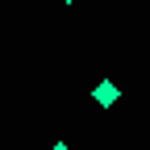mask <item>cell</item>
<instances>
[{
    "mask_svg": "<svg viewBox=\"0 0 150 150\" xmlns=\"http://www.w3.org/2000/svg\"><path fill=\"white\" fill-rule=\"evenodd\" d=\"M63 4H75V0H63Z\"/></svg>",
    "mask_w": 150,
    "mask_h": 150,
    "instance_id": "obj_3",
    "label": "cell"
},
{
    "mask_svg": "<svg viewBox=\"0 0 150 150\" xmlns=\"http://www.w3.org/2000/svg\"><path fill=\"white\" fill-rule=\"evenodd\" d=\"M117 96H121V88L112 83V79H100L96 88H92V100H96L100 108H112V104H117Z\"/></svg>",
    "mask_w": 150,
    "mask_h": 150,
    "instance_id": "obj_1",
    "label": "cell"
},
{
    "mask_svg": "<svg viewBox=\"0 0 150 150\" xmlns=\"http://www.w3.org/2000/svg\"><path fill=\"white\" fill-rule=\"evenodd\" d=\"M50 150H71V146H67V142H54V146H50Z\"/></svg>",
    "mask_w": 150,
    "mask_h": 150,
    "instance_id": "obj_2",
    "label": "cell"
}]
</instances>
